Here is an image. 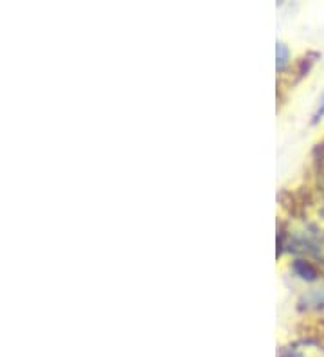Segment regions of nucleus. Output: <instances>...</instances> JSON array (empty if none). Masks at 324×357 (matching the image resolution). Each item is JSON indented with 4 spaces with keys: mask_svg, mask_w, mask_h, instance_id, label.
I'll use <instances>...</instances> for the list:
<instances>
[{
    "mask_svg": "<svg viewBox=\"0 0 324 357\" xmlns=\"http://www.w3.org/2000/svg\"><path fill=\"white\" fill-rule=\"evenodd\" d=\"M286 56H288V51H286L285 45H277V66L283 67L286 61Z\"/></svg>",
    "mask_w": 324,
    "mask_h": 357,
    "instance_id": "obj_1",
    "label": "nucleus"
},
{
    "mask_svg": "<svg viewBox=\"0 0 324 357\" xmlns=\"http://www.w3.org/2000/svg\"><path fill=\"white\" fill-rule=\"evenodd\" d=\"M321 116H324V98H323V101H321L319 110H317V114H316V121L317 119H321Z\"/></svg>",
    "mask_w": 324,
    "mask_h": 357,
    "instance_id": "obj_2",
    "label": "nucleus"
}]
</instances>
